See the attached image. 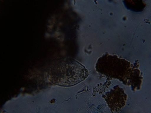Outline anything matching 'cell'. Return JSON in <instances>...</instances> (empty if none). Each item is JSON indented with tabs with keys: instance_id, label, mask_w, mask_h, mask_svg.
Masks as SVG:
<instances>
[{
	"instance_id": "7a4b0ae2",
	"label": "cell",
	"mask_w": 151,
	"mask_h": 113,
	"mask_svg": "<svg viewBox=\"0 0 151 113\" xmlns=\"http://www.w3.org/2000/svg\"><path fill=\"white\" fill-rule=\"evenodd\" d=\"M105 98L110 109L114 111L122 109L125 106L127 96L124 89L115 86L106 94Z\"/></svg>"
},
{
	"instance_id": "6da1fadb",
	"label": "cell",
	"mask_w": 151,
	"mask_h": 113,
	"mask_svg": "<svg viewBox=\"0 0 151 113\" xmlns=\"http://www.w3.org/2000/svg\"><path fill=\"white\" fill-rule=\"evenodd\" d=\"M49 77L52 82L61 86H73L86 78L87 70L76 60L63 59L51 66Z\"/></svg>"
}]
</instances>
